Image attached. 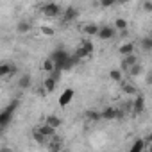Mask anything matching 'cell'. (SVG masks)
<instances>
[{
	"label": "cell",
	"mask_w": 152,
	"mask_h": 152,
	"mask_svg": "<svg viewBox=\"0 0 152 152\" xmlns=\"http://www.w3.org/2000/svg\"><path fill=\"white\" fill-rule=\"evenodd\" d=\"M18 107V100H13L7 107H4L2 111H0V131H2L4 127H7V124L11 122V118H13V113H15V109Z\"/></svg>",
	"instance_id": "1"
},
{
	"label": "cell",
	"mask_w": 152,
	"mask_h": 152,
	"mask_svg": "<svg viewBox=\"0 0 152 152\" xmlns=\"http://www.w3.org/2000/svg\"><path fill=\"white\" fill-rule=\"evenodd\" d=\"M68 56H70V54H68L66 50H63V48H57V50H54V52H52L48 57L54 61V64H56V70H59V72H61V64L66 61V57H68Z\"/></svg>",
	"instance_id": "2"
},
{
	"label": "cell",
	"mask_w": 152,
	"mask_h": 152,
	"mask_svg": "<svg viewBox=\"0 0 152 152\" xmlns=\"http://www.w3.org/2000/svg\"><path fill=\"white\" fill-rule=\"evenodd\" d=\"M41 11H43L45 16H48V18H56V16L61 15V6H59V4H52V2H48V4L41 6Z\"/></svg>",
	"instance_id": "3"
},
{
	"label": "cell",
	"mask_w": 152,
	"mask_h": 152,
	"mask_svg": "<svg viewBox=\"0 0 152 152\" xmlns=\"http://www.w3.org/2000/svg\"><path fill=\"white\" fill-rule=\"evenodd\" d=\"M145 111V97L143 95H136V99H134V102H132V113L134 115H141Z\"/></svg>",
	"instance_id": "4"
},
{
	"label": "cell",
	"mask_w": 152,
	"mask_h": 152,
	"mask_svg": "<svg viewBox=\"0 0 152 152\" xmlns=\"http://www.w3.org/2000/svg\"><path fill=\"white\" fill-rule=\"evenodd\" d=\"M47 147H48V152H59L61 148H63V138L61 136H52L50 138V141L47 143Z\"/></svg>",
	"instance_id": "5"
},
{
	"label": "cell",
	"mask_w": 152,
	"mask_h": 152,
	"mask_svg": "<svg viewBox=\"0 0 152 152\" xmlns=\"http://www.w3.org/2000/svg\"><path fill=\"white\" fill-rule=\"evenodd\" d=\"M115 34H116V31H115V27H109V25H104V27H99V38L100 39H111V38H115Z\"/></svg>",
	"instance_id": "6"
},
{
	"label": "cell",
	"mask_w": 152,
	"mask_h": 152,
	"mask_svg": "<svg viewBox=\"0 0 152 152\" xmlns=\"http://www.w3.org/2000/svg\"><path fill=\"white\" fill-rule=\"evenodd\" d=\"M77 15H79V9L77 7H73V6H70V7H66L64 9V15H63V22H72V20H75L77 18Z\"/></svg>",
	"instance_id": "7"
},
{
	"label": "cell",
	"mask_w": 152,
	"mask_h": 152,
	"mask_svg": "<svg viewBox=\"0 0 152 152\" xmlns=\"http://www.w3.org/2000/svg\"><path fill=\"white\" fill-rule=\"evenodd\" d=\"M72 99H73V90H64L63 93H61V97H59V106L61 107H64V106H68L70 102H72Z\"/></svg>",
	"instance_id": "8"
},
{
	"label": "cell",
	"mask_w": 152,
	"mask_h": 152,
	"mask_svg": "<svg viewBox=\"0 0 152 152\" xmlns=\"http://www.w3.org/2000/svg\"><path fill=\"white\" fill-rule=\"evenodd\" d=\"M77 63H79V59L75 57L73 54H72V56H68V57H66V61L61 64V72H68V70H72V68H73L75 64H77Z\"/></svg>",
	"instance_id": "9"
},
{
	"label": "cell",
	"mask_w": 152,
	"mask_h": 152,
	"mask_svg": "<svg viewBox=\"0 0 152 152\" xmlns=\"http://www.w3.org/2000/svg\"><path fill=\"white\" fill-rule=\"evenodd\" d=\"M138 63V57L134 56V54H131V56H125L124 59H122V70H129L131 66H134Z\"/></svg>",
	"instance_id": "10"
},
{
	"label": "cell",
	"mask_w": 152,
	"mask_h": 152,
	"mask_svg": "<svg viewBox=\"0 0 152 152\" xmlns=\"http://www.w3.org/2000/svg\"><path fill=\"white\" fill-rule=\"evenodd\" d=\"M38 129V132H41L47 140H50L52 136H56V129H52V127H48L47 124H43V125H39V127H36Z\"/></svg>",
	"instance_id": "11"
},
{
	"label": "cell",
	"mask_w": 152,
	"mask_h": 152,
	"mask_svg": "<svg viewBox=\"0 0 152 152\" xmlns=\"http://www.w3.org/2000/svg\"><path fill=\"white\" fill-rule=\"evenodd\" d=\"M122 91H124L125 95H132V97L138 95V88H136L132 83H124V84H122Z\"/></svg>",
	"instance_id": "12"
},
{
	"label": "cell",
	"mask_w": 152,
	"mask_h": 152,
	"mask_svg": "<svg viewBox=\"0 0 152 152\" xmlns=\"http://www.w3.org/2000/svg\"><path fill=\"white\" fill-rule=\"evenodd\" d=\"M118 50H120V54L125 57V56H131V54H134V45H132V43H122Z\"/></svg>",
	"instance_id": "13"
},
{
	"label": "cell",
	"mask_w": 152,
	"mask_h": 152,
	"mask_svg": "<svg viewBox=\"0 0 152 152\" xmlns=\"http://www.w3.org/2000/svg\"><path fill=\"white\" fill-rule=\"evenodd\" d=\"M48 127H52V129H59V125H61V118L59 116H56V115H50V116H47V122H45Z\"/></svg>",
	"instance_id": "14"
},
{
	"label": "cell",
	"mask_w": 152,
	"mask_h": 152,
	"mask_svg": "<svg viewBox=\"0 0 152 152\" xmlns=\"http://www.w3.org/2000/svg\"><path fill=\"white\" fill-rule=\"evenodd\" d=\"M32 138H34V141H36L38 145H47V141H48L41 132H38V129H36V127L32 129Z\"/></svg>",
	"instance_id": "15"
},
{
	"label": "cell",
	"mask_w": 152,
	"mask_h": 152,
	"mask_svg": "<svg viewBox=\"0 0 152 152\" xmlns=\"http://www.w3.org/2000/svg\"><path fill=\"white\" fill-rule=\"evenodd\" d=\"M16 31H18L20 34H25V32H29V31H31V22H27V20H22V22H18V25H16Z\"/></svg>",
	"instance_id": "16"
},
{
	"label": "cell",
	"mask_w": 152,
	"mask_h": 152,
	"mask_svg": "<svg viewBox=\"0 0 152 152\" xmlns=\"http://www.w3.org/2000/svg\"><path fill=\"white\" fill-rule=\"evenodd\" d=\"M84 32L88 36H97L99 34V25L97 23H86L84 25Z\"/></svg>",
	"instance_id": "17"
},
{
	"label": "cell",
	"mask_w": 152,
	"mask_h": 152,
	"mask_svg": "<svg viewBox=\"0 0 152 152\" xmlns=\"http://www.w3.org/2000/svg\"><path fill=\"white\" fill-rule=\"evenodd\" d=\"M56 84H57V81H54L52 77H47V79H45V83H43V90L50 93V91H54V90H56Z\"/></svg>",
	"instance_id": "18"
},
{
	"label": "cell",
	"mask_w": 152,
	"mask_h": 152,
	"mask_svg": "<svg viewBox=\"0 0 152 152\" xmlns=\"http://www.w3.org/2000/svg\"><path fill=\"white\" fill-rule=\"evenodd\" d=\"M100 118H106V120H115V118H116L115 107H106V109L100 113Z\"/></svg>",
	"instance_id": "19"
},
{
	"label": "cell",
	"mask_w": 152,
	"mask_h": 152,
	"mask_svg": "<svg viewBox=\"0 0 152 152\" xmlns=\"http://www.w3.org/2000/svg\"><path fill=\"white\" fill-rule=\"evenodd\" d=\"M31 81H32V79H31V75H29V73H23L22 77H20V81H18V86L25 90V88L31 86Z\"/></svg>",
	"instance_id": "20"
},
{
	"label": "cell",
	"mask_w": 152,
	"mask_h": 152,
	"mask_svg": "<svg viewBox=\"0 0 152 152\" xmlns=\"http://www.w3.org/2000/svg\"><path fill=\"white\" fill-rule=\"evenodd\" d=\"M116 29L122 31V32L127 31V20H124V18H116V20H115V31H116Z\"/></svg>",
	"instance_id": "21"
},
{
	"label": "cell",
	"mask_w": 152,
	"mask_h": 152,
	"mask_svg": "<svg viewBox=\"0 0 152 152\" xmlns=\"http://www.w3.org/2000/svg\"><path fill=\"white\" fill-rule=\"evenodd\" d=\"M43 70L48 72V73H52V72L56 70V64H54V61H52L50 57H47V59L43 61Z\"/></svg>",
	"instance_id": "22"
},
{
	"label": "cell",
	"mask_w": 152,
	"mask_h": 152,
	"mask_svg": "<svg viewBox=\"0 0 152 152\" xmlns=\"http://www.w3.org/2000/svg\"><path fill=\"white\" fill-rule=\"evenodd\" d=\"M129 73L132 75V77H136V75H141V73H143V66H141L140 63H136L134 66L129 68Z\"/></svg>",
	"instance_id": "23"
},
{
	"label": "cell",
	"mask_w": 152,
	"mask_h": 152,
	"mask_svg": "<svg viewBox=\"0 0 152 152\" xmlns=\"http://www.w3.org/2000/svg\"><path fill=\"white\" fill-rule=\"evenodd\" d=\"M81 47H83L86 52H90V54H93V50H95V45L91 43V39H83V41H81Z\"/></svg>",
	"instance_id": "24"
},
{
	"label": "cell",
	"mask_w": 152,
	"mask_h": 152,
	"mask_svg": "<svg viewBox=\"0 0 152 152\" xmlns=\"http://www.w3.org/2000/svg\"><path fill=\"white\" fill-rule=\"evenodd\" d=\"M143 148H145L143 141H141V140H136V141L132 143V147H131V150H129V152H143Z\"/></svg>",
	"instance_id": "25"
},
{
	"label": "cell",
	"mask_w": 152,
	"mask_h": 152,
	"mask_svg": "<svg viewBox=\"0 0 152 152\" xmlns=\"http://www.w3.org/2000/svg\"><path fill=\"white\" fill-rule=\"evenodd\" d=\"M109 77H111L113 81H116V83H120V81H122V70H118V68H115V70H111V72H109Z\"/></svg>",
	"instance_id": "26"
},
{
	"label": "cell",
	"mask_w": 152,
	"mask_h": 152,
	"mask_svg": "<svg viewBox=\"0 0 152 152\" xmlns=\"http://www.w3.org/2000/svg\"><path fill=\"white\" fill-rule=\"evenodd\" d=\"M141 47H143V50L150 52V50H152V38H150V36L143 38V39H141Z\"/></svg>",
	"instance_id": "27"
},
{
	"label": "cell",
	"mask_w": 152,
	"mask_h": 152,
	"mask_svg": "<svg viewBox=\"0 0 152 152\" xmlns=\"http://www.w3.org/2000/svg\"><path fill=\"white\" fill-rule=\"evenodd\" d=\"M9 75V63H0V77H7Z\"/></svg>",
	"instance_id": "28"
},
{
	"label": "cell",
	"mask_w": 152,
	"mask_h": 152,
	"mask_svg": "<svg viewBox=\"0 0 152 152\" xmlns=\"http://www.w3.org/2000/svg\"><path fill=\"white\" fill-rule=\"evenodd\" d=\"M86 118L88 120H100V113L99 111H86Z\"/></svg>",
	"instance_id": "29"
},
{
	"label": "cell",
	"mask_w": 152,
	"mask_h": 152,
	"mask_svg": "<svg viewBox=\"0 0 152 152\" xmlns=\"http://www.w3.org/2000/svg\"><path fill=\"white\" fill-rule=\"evenodd\" d=\"M54 32H56V31H54L50 25H43V27H41V34H45V36H54Z\"/></svg>",
	"instance_id": "30"
},
{
	"label": "cell",
	"mask_w": 152,
	"mask_h": 152,
	"mask_svg": "<svg viewBox=\"0 0 152 152\" xmlns=\"http://www.w3.org/2000/svg\"><path fill=\"white\" fill-rule=\"evenodd\" d=\"M15 73H16V64L9 63V77H11V75H15Z\"/></svg>",
	"instance_id": "31"
},
{
	"label": "cell",
	"mask_w": 152,
	"mask_h": 152,
	"mask_svg": "<svg viewBox=\"0 0 152 152\" xmlns=\"http://www.w3.org/2000/svg\"><path fill=\"white\" fill-rule=\"evenodd\" d=\"M100 6H102V7H111V6H113V0H102Z\"/></svg>",
	"instance_id": "32"
},
{
	"label": "cell",
	"mask_w": 152,
	"mask_h": 152,
	"mask_svg": "<svg viewBox=\"0 0 152 152\" xmlns=\"http://www.w3.org/2000/svg\"><path fill=\"white\" fill-rule=\"evenodd\" d=\"M143 9H145L147 13H150V11H152V2H145V4H143Z\"/></svg>",
	"instance_id": "33"
},
{
	"label": "cell",
	"mask_w": 152,
	"mask_h": 152,
	"mask_svg": "<svg viewBox=\"0 0 152 152\" xmlns=\"http://www.w3.org/2000/svg\"><path fill=\"white\" fill-rule=\"evenodd\" d=\"M0 152H13V148L11 147H2V148H0Z\"/></svg>",
	"instance_id": "34"
},
{
	"label": "cell",
	"mask_w": 152,
	"mask_h": 152,
	"mask_svg": "<svg viewBox=\"0 0 152 152\" xmlns=\"http://www.w3.org/2000/svg\"><path fill=\"white\" fill-rule=\"evenodd\" d=\"M59 152H72V150H68V148H61Z\"/></svg>",
	"instance_id": "35"
}]
</instances>
